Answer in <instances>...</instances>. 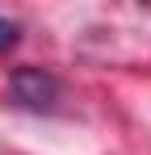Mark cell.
<instances>
[{
    "instance_id": "7a4b0ae2",
    "label": "cell",
    "mask_w": 151,
    "mask_h": 155,
    "mask_svg": "<svg viewBox=\"0 0 151 155\" xmlns=\"http://www.w3.org/2000/svg\"><path fill=\"white\" fill-rule=\"evenodd\" d=\"M17 34H21V29L13 25V21H4V17H0V54H8L13 46H17Z\"/></svg>"
},
{
    "instance_id": "6da1fadb",
    "label": "cell",
    "mask_w": 151,
    "mask_h": 155,
    "mask_svg": "<svg viewBox=\"0 0 151 155\" xmlns=\"http://www.w3.org/2000/svg\"><path fill=\"white\" fill-rule=\"evenodd\" d=\"M8 92L25 109H55L59 80L50 76V71H42V67H21V71H13V80H8Z\"/></svg>"
}]
</instances>
